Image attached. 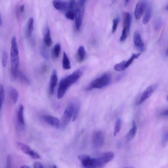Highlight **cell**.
Instances as JSON below:
<instances>
[{"label": "cell", "instance_id": "41", "mask_svg": "<svg viewBox=\"0 0 168 168\" xmlns=\"http://www.w3.org/2000/svg\"><path fill=\"white\" fill-rule=\"evenodd\" d=\"M47 66L46 65V64H44V65L43 66L42 71V72H46L47 70Z\"/></svg>", "mask_w": 168, "mask_h": 168}, {"label": "cell", "instance_id": "46", "mask_svg": "<svg viewBox=\"0 0 168 168\" xmlns=\"http://www.w3.org/2000/svg\"><path fill=\"white\" fill-rule=\"evenodd\" d=\"M53 168H57V166H56L55 165H54L53 166Z\"/></svg>", "mask_w": 168, "mask_h": 168}, {"label": "cell", "instance_id": "34", "mask_svg": "<svg viewBox=\"0 0 168 168\" xmlns=\"http://www.w3.org/2000/svg\"><path fill=\"white\" fill-rule=\"evenodd\" d=\"M5 99V92L3 86L2 85L0 86V101H1V106L2 107L4 102Z\"/></svg>", "mask_w": 168, "mask_h": 168}, {"label": "cell", "instance_id": "48", "mask_svg": "<svg viewBox=\"0 0 168 168\" xmlns=\"http://www.w3.org/2000/svg\"><path fill=\"white\" fill-rule=\"evenodd\" d=\"M167 101H168V96H167Z\"/></svg>", "mask_w": 168, "mask_h": 168}, {"label": "cell", "instance_id": "8", "mask_svg": "<svg viewBox=\"0 0 168 168\" xmlns=\"http://www.w3.org/2000/svg\"><path fill=\"white\" fill-rule=\"evenodd\" d=\"M158 86V84L155 83L148 86L145 91L142 94L137 103L138 105H140L152 95Z\"/></svg>", "mask_w": 168, "mask_h": 168}, {"label": "cell", "instance_id": "37", "mask_svg": "<svg viewBox=\"0 0 168 168\" xmlns=\"http://www.w3.org/2000/svg\"><path fill=\"white\" fill-rule=\"evenodd\" d=\"M119 18L117 17L114 18L113 21V27L112 28V33H113L117 30L119 22Z\"/></svg>", "mask_w": 168, "mask_h": 168}, {"label": "cell", "instance_id": "39", "mask_svg": "<svg viewBox=\"0 0 168 168\" xmlns=\"http://www.w3.org/2000/svg\"><path fill=\"white\" fill-rule=\"evenodd\" d=\"M34 168H44L41 164L39 163H36L34 166Z\"/></svg>", "mask_w": 168, "mask_h": 168}, {"label": "cell", "instance_id": "10", "mask_svg": "<svg viewBox=\"0 0 168 168\" xmlns=\"http://www.w3.org/2000/svg\"><path fill=\"white\" fill-rule=\"evenodd\" d=\"M17 145L18 148L23 152L27 154L32 158L34 159H38L41 158V157L37 152L31 150L28 146L21 143L18 142Z\"/></svg>", "mask_w": 168, "mask_h": 168}, {"label": "cell", "instance_id": "20", "mask_svg": "<svg viewBox=\"0 0 168 168\" xmlns=\"http://www.w3.org/2000/svg\"><path fill=\"white\" fill-rule=\"evenodd\" d=\"M137 126L135 122L133 121L132 122V127L126 135V139L127 141H130L134 138L137 133Z\"/></svg>", "mask_w": 168, "mask_h": 168}, {"label": "cell", "instance_id": "31", "mask_svg": "<svg viewBox=\"0 0 168 168\" xmlns=\"http://www.w3.org/2000/svg\"><path fill=\"white\" fill-rule=\"evenodd\" d=\"M141 55V53L134 54L128 60L126 61V67L127 68L130 67L135 59H137Z\"/></svg>", "mask_w": 168, "mask_h": 168}, {"label": "cell", "instance_id": "7", "mask_svg": "<svg viewBox=\"0 0 168 168\" xmlns=\"http://www.w3.org/2000/svg\"><path fill=\"white\" fill-rule=\"evenodd\" d=\"M123 29L122 32L120 40L121 42L125 41L127 37L131 27V16L130 13L125 12L123 15Z\"/></svg>", "mask_w": 168, "mask_h": 168}, {"label": "cell", "instance_id": "43", "mask_svg": "<svg viewBox=\"0 0 168 168\" xmlns=\"http://www.w3.org/2000/svg\"><path fill=\"white\" fill-rule=\"evenodd\" d=\"M21 168H30L29 166H27L24 165L22 166Z\"/></svg>", "mask_w": 168, "mask_h": 168}, {"label": "cell", "instance_id": "22", "mask_svg": "<svg viewBox=\"0 0 168 168\" xmlns=\"http://www.w3.org/2000/svg\"><path fill=\"white\" fill-rule=\"evenodd\" d=\"M86 51L85 48L82 46L79 47L77 50L76 55V59L79 62H82L85 59Z\"/></svg>", "mask_w": 168, "mask_h": 168}, {"label": "cell", "instance_id": "49", "mask_svg": "<svg viewBox=\"0 0 168 168\" xmlns=\"http://www.w3.org/2000/svg\"><path fill=\"white\" fill-rule=\"evenodd\" d=\"M167 54H168V51H167Z\"/></svg>", "mask_w": 168, "mask_h": 168}, {"label": "cell", "instance_id": "1", "mask_svg": "<svg viewBox=\"0 0 168 168\" xmlns=\"http://www.w3.org/2000/svg\"><path fill=\"white\" fill-rule=\"evenodd\" d=\"M82 74V71L77 69L72 74L63 78L60 82L58 87L57 96L58 99H61L65 95L68 88L75 83Z\"/></svg>", "mask_w": 168, "mask_h": 168}, {"label": "cell", "instance_id": "19", "mask_svg": "<svg viewBox=\"0 0 168 168\" xmlns=\"http://www.w3.org/2000/svg\"><path fill=\"white\" fill-rule=\"evenodd\" d=\"M34 29V19L33 17H30L27 22L25 36L27 38H29L33 33Z\"/></svg>", "mask_w": 168, "mask_h": 168}, {"label": "cell", "instance_id": "28", "mask_svg": "<svg viewBox=\"0 0 168 168\" xmlns=\"http://www.w3.org/2000/svg\"><path fill=\"white\" fill-rule=\"evenodd\" d=\"M80 103H77L76 105H75L72 119L73 121H75L78 117L80 111Z\"/></svg>", "mask_w": 168, "mask_h": 168}, {"label": "cell", "instance_id": "45", "mask_svg": "<svg viewBox=\"0 0 168 168\" xmlns=\"http://www.w3.org/2000/svg\"><path fill=\"white\" fill-rule=\"evenodd\" d=\"M125 168H134L133 167H125Z\"/></svg>", "mask_w": 168, "mask_h": 168}, {"label": "cell", "instance_id": "27", "mask_svg": "<svg viewBox=\"0 0 168 168\" xmlns=\"http://www.w3.org/2000/svg\"><path fill=\"white\" fill-rule=\"evenodd\" d=\"M121 125V120L120 118L118 119L116 121L114 129V136H116L120 131Z\"/></svg>", "mask_w": 168, "mask_h": 168}, {"label": "cell", "instance_id": "13", "mask_svg": "<svg viewBox=\"0 0 168 168\" xmlns=\"http://www.w3.org/2000/svg\"><path fill=\"white\" fill-rule=\"evenodd\" d=\"M42 119L47 124L57 129H59L61 127V122L59 120L52 116L44 115L42 116Z\"/></svg>", "mask_w": 168, "mask_h": 168}, {"label": "cell", "instance_id": "30", "mask_svg": "<svg viewBox=\"0 0 168 168\" xmlns=\"http://www.w3.org/2000/svg\"><path fill=\"white\" fill-rule=\"evenodd\" d=\"M65 16L69 20H74L75 19V11L72 10H67Z\"/></svg>", "mask_w": 168, "mask_h": 168}, {"label": "cell", "instance_id": "15", "mask_svg": "<svg viewBox=\"0 0 168 168\" xmlns=\"http://www.w3.org/2000/svg\"><path fill=\"white\" fill-rule=\"evenodd\" d=\"M58 77L57 71L54 69L52 74L49 83V89L50 94L53 95L55 89L57 85Z\"/></svg>", "mask_w": 168, "mask_h": 168}, {"label": "cell", "instance_id": "4", "mask_svg": "<svg viewBox=\"0 0 168 168\" xmlns=\"http://www.w3.org/2000/svg\"><path fill=\"white\" fill-rule=\"evenodd\" d=\"M85 1L82 0L77 2L76 9L75 10V26L76 30L79 31L81 28L82 22L85 12Z\"/></svg>", "mask_w": 168, "mask_h": 168}, {"label": "cell", "instance_id": "33", "mask_svg": "<svg viewBox=\"0 0 168 168\" xmlns=\"http://www.w3.org/2000/svg\"><path fill=\"white\" fill-rule=\"evenodd\" d=\"M8 59V55L7 52L4 50L2 53V64L3 67H5L7 65Z\"/></svg>", "mask_w": 168, "mask_h": 168}, {"label": "cell", "instance_id": "26", "mask_svg": "<svg viewBox=\"0 0 168 168\" xmlns=\"http://www.w3.org/2000/svg\"><path fill=\"white\" fill-rule=\"evenodd\" d=\"M115 70L117 72H121L127 69L126 67V61H123L116 65L114 67Z\"/></svg>", "mask_w": 168, "mask_h": 168}, {"label": "cell", "instance_id": "35", "mask_svg": "<svg viewBox=\"0 0 168 168\" xmlns=\"http://www.w3.org/2000/svg\"><path fill=\"white\" fill-rule=\"evenodd\" d=\"M162 21L160 18H157L155 21L154 23V27L156 30H158L160 29L162 25Z\"/></svg>", "mask_w": 168, "mask_h": 168}, {"label": "cell", "instance_id": "47", "mask_svg": "<svg viewBox=\"0 0 168 168\" xmlns=\"http://www.w3.org/2000/svg\"><path fill=\"white\" fill-rule=\"evenodd\" d=\"M166 9L167 10H168V5L166 6Z\"/></svg>", "mask_w": 168, "mask_h": 168}, {"label": "cell", "instance_id": "5", "mask_svg": "<svg viewBox=\"0 0 168 168\" xmlns=\"http://www.w3.org/2000/svg\"><path fill=\"white\" fill-rule=\"evenodd\" d=\"M77 158L85 168H101L97 158H91L87 155L82 154Z\"/></svg>", "mask_w": 168, "mask_h": 168}, {"label": "cell", "instance_id": "12", "mask_svg": "<svg viewBox=\"0 0 168 168\" xmlns=\"http://www.w3.org/2000/svg\"><path fill=\"white\" fill-rule=\"evenodd\" d=\"M115 154L114 152L109 151L101 154L97 158L102 168L110 161L113 160Z\"/></svg>", "mask_w": 168, "mask_h": 168}, {"label": "cell", "instance_id": "23", "mask_svg": "<svg viewBox=\"0 0 168 168\" xmlns=\"http://www.w3.org/2000/svg\"><path fill=\"white\" fill-rule=\"evenodd\" d=\"M9 93L13 103L16 104L18 97V93L17 90L14 88L10 86L9 88Z\"/></svg>", "mask_w": 168, "mask_h": 168}, {"label": "cell", "instance_id": "21", "mask_svg": "<svg viewBox=\"0 0 168 168\" xmlns=\"http://www.w3.org/2000/svg\"><path fill=\"white\" fill-rule=\"evenodd\" d=\"M152 13V9L151 6L147 5L145 10L144 16L143 23L144 24H147L149 22Z\"/></svg>", "mask_w": 168, "mask_h": 168}, {"label": "cell", "instance_id": "16", "mask_svg": "<svg viewBox=\"0 0 168 168\" xmlns=\"http://www.w3.org/2000/svg\"><path fill=\"white\" fill-rule=\"evenodd\" d=\"M43 41L45 46L50 47L52 45L53 42L51 35V32L49 27L47 25L46 26L44 29Z\"/></svg>", "mask_w": 168, "mask_h": 168}, {"label": "cell", "instance_id": "24", "mask_svg": "<svg viewBox=\"0 0 168 168\" xmlns=\"http://www.w3.org/2000/svg\"><path fill=\"white\" fill-rule=\"evenodd\" d=\"M62 66L64 70H68L71 68V63L69 58L65 52H64L62 60Z\"/></svg>", "mask_w": 168, "mask_h": 168}, {"label": "cell", "instance_id": "11", "mask_svg": "<svg viewBox=\"0 0 168 168\" xmlns=\"http://www.w3.org/2000/svg\"><path fill=\"white\" fill-rule=\"evenodd\" d=\"M147 6V3L145 1H140L137 3L134 11V16L136 20H139L141 18Z\"/></svg>", "mask_w": 168, "mask_h": 168}, {"label": "cell", "instance_id": "38", "mask_svg": "<svg viewBox=\"0 0 168 168\" xmlns=\"http://www.w3.org/2000/svg\"><path fill=\"white\" fill-rule=\"evenodd\" d=\"M25 9V6L24 4H22L19 7V11L21 14H22L24 12Z\"/></svg>", "mask_w": 168, "mask_h": 168}, {"label": "cell", "instance_id": "9", "mask_svg": "<svg viewBox=\"0 0 168 168\" xmlns=\"http://www.w3.org/2000/svg\"><path fill=\"white\" fill-rule=\"evenodd\" d=\"M93 146L96 148L101 147L104 142V136L101 131H97L94 132L92 138Z\"/></svg>", "mask_w": 168, "mask_h": 168}, {"label": "cell", "instance_id": "2", "mask_svg": "<svg viewBox=\"0 0 168 168\" xmlns=\"http://www.w3.org/2000/svg\"><path fill=\"white\" fill-rule=\"evenodd\" d=\"M11 76L12 81H15L18 77L19 66V51L16 37H13L11 41Z\"/></svg>", "mask_w": 168, "mask_h": 168}, {"label": "cell", "instance_id": "18", "mask_svg": "<svg viewBox=\"0 0 168 168\" xmlns=\"http://www.w3.org/2000/svg\"><path fill=\"white\" fill-rule=\"evenodd\" d=\"M54 7L57 10L64 11L68 9V2L60 0H55L52 2Z\"/></svg>", "mask_w": 168, "mask_h": 168}, {"label": "cell", "instance_id": "32", "mask_svg": "<svg viewBox=\"0 0 168 168\" xmlns=\"http://www.w3.org/2000/svg\"><path fill=\"white\" fill-rule=\"evenodd\" d=\"M168 143V130L166 131L163 134L162 139H161V144L163 147L166 146Z\"/></svg>", "mask_w": 168, "mask_h": 168}, {"label": "cell", "instance_id": "25", "mask_svg": "<svg viewBox=\"0 0 168 168\" xmlns=\"http://www.w3.org/2000/svg\"><path fill=\"white\" fill-rule=\"evenodd\" d=\"M61 47L60 43H57L55 45L53 49V55L56 59L59 57L61 51Z\"/></svg>", "mask_w": 168, "mask_h": 168}, {"label": "cell", "instance_id": "17", "mask_svg": "<svg viewBox=\"0 0 168 168\" xmlns=\"http://www.w3.org/2000/svg\"><path fill=\"white\" fill-rule=\"evenodd\" d=\"M133 40L134 44L137 48L140 51H143L144 50V44L142 38L138 32H136L134 35Z\"/></svg>", "mask_w": 168, "mask_h": 168}, {"label": "cell", "instance_id": "14", "mask_svg": "<svg viewBox=\"0 0 168 168\" xmlns=\"http://www.w3.org/2000/svg\"><path fill=\"white\" fill-rule=\"evenodd\" d=\"M23 106L21 105L19 106L17 114V122L19 130H24L25 127V124L24 118Z\"/></svg>", "mask_w": 168, "mask_h": 168}, {"label": "cell", "instance_id": "40", "mask_svg": "<svg viewBox=\"0 0 168 168\" xmlns=\"http://www.w3.org/2000/svg\"><path fill=\"white\" fill-rule=\"evenodd\" d=\"M160 115L161 116H168V110L161 112Z\"/></svg>", "mask_w": 168, "mask_h": 168}, {"label": "cell", "instance_id": "29", "mask_svg": "<svg viewBox=\"0 0 168 168\" xmlns=\"http://www.w3.org/2000/svg\"><path fill=\"white\" fill-rule=\"evenodd\" d=\"M18 77L20 80L23 83L29 85L30 84V82L28 77L26 76L23 73L19 72Z\"/></svg>", "mask_w": 168, "mask_h": 168}, {"label": "cell", "instance_id": "44", "mask_svg": "<svg viewBox=\"0 0 168 168\" xmlns=\"http://www.w3.org/2000/svg\"><path fill=\"white\" fill-rule=\"evenodd\" d=\"M129 2V1H128V0H127V1H125V6H127L128 3Z\"/></svg>", "mask_w": 168, "mask_h": 168}, {"label": "cell", "instance_id": "36", "mask_svg": "<svg viewBox=\"0 0 168 168\" xmlns=\"http://www.w3.org/2000/svg\"><path fill=\"white\" fill-rule=\"evenodd\" d=\"M46 47H42L41 50V54L44 59L48 60L49 58V55L48 52Z\"/></svg>", "mask_w": 168, "mask_h": 168}, {"label": "cell", "instance_id": "42", "mask_svg": "<svg viewBox=\"0 0 168 168\" xmlns=\"http://www.w3.org/2000/svg\"><path fill=\"white\" fill-rule=\"evenodd\" d=\"M2 17L1 14V15H0V25H1V26L2 24Z\"/></svg>", "mask_w": 168, "mask_h": 168}, {"label": "cell", "instance_id": "6", "mask_svg": "<svg viewBox=\"0 0 168 168\" xmlns=\"http://www.w3.org/2000/svg\"><path fill=\"white\" fill-rule=\"evenodd\" d=\"M75 105L72 102L69 103L63 114L61 122L62 129L65 128L72 119Z\"/></svg>", "mask_w": 168, "mask_h": 168}, {"label": "cell", "instance_id": "3", "mask_svg": "<svg viewBox=\"0 0 168 168\" xmlns=\"http://www.w3.org/2000/svg\"><path fill=\"white\" fill-rule=\"evenodd\" d=\"M111 81V76L108 73L102 75L93 81L87 88L88 90L93 89H100L104 87L109 85Z\"/></svg>", "mask_w": 168, "mask_h": 168}]
</instances>
